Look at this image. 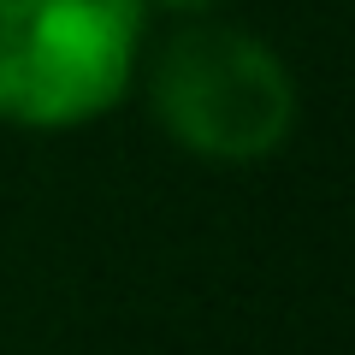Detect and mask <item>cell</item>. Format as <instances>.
<instances>
[{
	"label": "cell",
	"instance_id": "cell-2",
	"mask_svg": "<svg viewBox=\"0 0 355 355\" xmlns=\"http://www.w3.org/2000/svg\"><path fill=\"white\" fill-rule=\"evenodd\" d=\"M142 42V0H0V125H95L130 95Z\"/></svg>",
	"mask_w": 355,
	"mask_h": 355
},
{
	"label": "cell",
	"instance_id": "cell-3",
	"mask_svg": "<svg viewBox=\"0 0 355 355\" xmlns=\"http://www.w3.org/2000/svg\"><path fill=\"white\" fill-rule=\"evenodd\" d=\"M148 12H172V18H207L219 0H142Z\"/></svg>",
	"mask_w": 355,
	"mask_h": 355
},
{
	"label": "cell",
	"instance_id": "cell-1",
	"mask_svg": "<svg viewBox=\"0 0 355 355\" xmlns=\"http://www.w3.org/2000/svg\"><path fill=\"white\" fill-rule=\"evenodd\" d=\"M148 107L196 160L261 166L291 142L302 95L284 53L254 30L184 18L148 60Z\"/></svg>",
	"mask_w": 355,
	"mask_h": 355
}]
</instances>
